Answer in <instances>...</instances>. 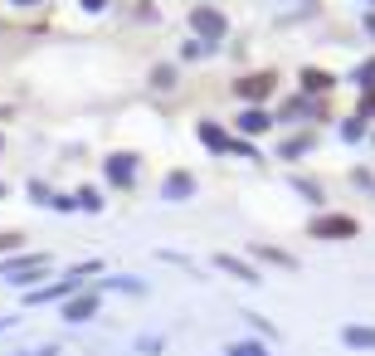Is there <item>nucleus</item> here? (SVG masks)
I'll use <instances>...</instances> for the list:
<instances>
[{"label": "nucleus", "mask_w": 375, "mask_h": 356, "mask_svg": "<svg viewBox=\"0 0 375 356\" xmlns=\"http://www.w3.org/2000/svg\"><path fill=\"white\" fill-rule=\"evenodd\" d=\"M312 235L317 239H351L356 235V220H351V215H322V220L312 225Z\"/></svg>", "instance_id": "1"}, {"label": "nucleus", "mask_w": 375, "mask_h": 356, "mask_svg": "<svg viewBox=\"0 0 375 356\" xmlns=\"http://www.w3.org/2000/svg\"><path fill=\"white\" fill-rule=\"evenodd\" d=\"M234 93H239V98H264V93H273V74H254V78H239V83H234Z\"/></svg>", "instance_id": "2"}, {"label": "nucleus", "mask_w": 375, "mask_h": 356, "mask_svg": "<svg viewBox=\"0 0 375 356\" xmlns=\"http://www.w3.org/2000/svg\"><path fill=\"white\" fill-rule=\"evenodd\" d=\"M190 20H195V25H200V29H205V34H219V29H224V20H219V15H214V10H195V15H190Z\"/></svg>", "instance_id": "3"}, {"label": "nucleus", "mask_w": 375, "mask_h": 356, "mask_svg": "<svg viewBox=\"0 0 375 356\" xmlns=\"http://www.w3.org/2000/svg\"><path fill=\"white\" fill-rule=\"evenodd\" d=\"M351 342H361V347H375V332H346Z\"/></svg>", "instance_id": "4"}, {"label": "nucleus", "mask_w": 375, "mask_h": 356, "mask_svg": "<svg viewBox=\"0 0 375 356\" xmlns=\"http://www.w3.org/2000/svg\"><path fill=\"white\" fill-rule=\"evenodd\" d=\"M10 244H20V239H15V235H0V249H10Z\"/></svg>", "instance_id": "5"}]
</instances>
